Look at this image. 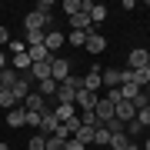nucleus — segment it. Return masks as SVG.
Here are the masks:
<instances>
[{
	"mask_svg": "<svg viewBox=\"0 0 150 150\" xmlns=\"http://www.w3.org/2000/svg\"><path fill=\"white\" fill-rule=\"evenodd\" d=\"M47 77H50V60H47V64H33L30 67V80H47Z\"/></svg>",
	"mask_w": 150,
	"mask_h": 150,
	"instance_id": "6ab92c4d",
	"label": "nucleus"
},
{
	"mask_svg": "<svg viewBox=\"0 0 150 150\" xmlns=\"http://www.w3.org/2000/svg\"><path fill=\"white\" fill-rule=\"evenodd\" d=\"M93 144H107V147H110V130H107V127H97V130H93Z\"/></svg>",
	"mask_w": 150,
	"mask_h": 150,
	"instance_id": "c756f323",
	"label": "nucleus"
},
{
	"mask_svg": "<svg viewBox=\"0 0 150 150\" xmlns=\"http://www.w3.org/2000/svg\"><path fill=\"white\" fill-rule=\"evenodd\" d=\"M4 67H10V57H7L4 50H0V70H4Z\"/></svg>",
	"mask_w": 150,
	"mask_h": 150,
	"instance_id": "58836bf2",
	"label": "nucleus"
},
{
	"mask_svg": "<svg viewBox=\"0 0 150 150\" xmlns=\"http://www.w3.org/2000/svg\"><path fill=\"white\" fill-rule=\"evenodd\" d=\"M64 40H67V37H64L60 30H47V37H43V47H47V54L54 57V50H57V47H60Z\"/></svg>",
	"mask_w": 150,
	"mask_h": 150,
	"instance_id": "f8f14e48",
	"label": "nucleus"
},
{
	"mask_svg": "<svg viewBox=\"0 0 150 150\" xmlns=\"http://www.w3.org/2000/svg\"><path fill=\"white\" fill-rule=\"evenodd\" d=\"M100 80H103V90L107 87H120V70H100Z\"/></svg>",
	"mask_w": 150,
	"mask_h": 150,
	"instance_id": "412c9836",
	"label": "nucleus"
},
{
	"mask_svg": "<svg viewBox=\"0 0 150 150\" xmlns=\"http://www.w3.org/2000/svg\"><path fill=\"white\" fill-rule=\"evenodd\" d=\"M147 70H150V67H147Z\"/></svg>",
	"mask_w": 150,
	"mask_h": 150,
	"instance_id": "c03bdc74",
	"label": "nucleus"
},
{
	"mask_svg": "<svg viewBox=\"0 0 150 150\" xmlns=\"http://www.w3.org/2000/svg\"><path fill=\"white\" fill-rule=\"evenodd\" d=\"M140 67H150V50L134 47L130 50V70H140Z\"/></svg>",
	"mask_w": 150,
	"mask_h": 150,
	"instance_id": "1a4fd4ad",
	"label": "nucleus"
},
{
	"mask_svg": "<svg viewBox=\"0 0 150 150\" xmlns=\"http://www.w3.org/2000/svg\"><path fill=\"white\" fill-rule=\"evenodd\" d=\"M83 90H90V93H100V90H103V80H100V67H90V74L83 77Z\"/></svg>",
	"mask_w": 150,
	"mask_h": 150,
	"instance_id": "6e6552de",
	"label": "nucleus"
},
{
	"mask_svg": "<svg viewBox=\"0 0 150 150\" xmlns=\"http://www.w3.org/2000/svg\"><path fill=\"white\" fill-rule=\"evenodd\" d=\"M27 150H47V137H43V134H33L27 140Z\"/></svg>",
	"mask_w": 150,
	"mask_h": 150,
	"instance_id": "a878e982",
	"label": "nucleus"
},
{
	"mask_svg": "<svg viewBox=\"0 0 150 150\" xmlns=\"http://www.w3.org/2000/svg\"><path fill=\"white\" fill-rule=\"evenodd\" d=\"M113 117L123 120V123H130V120L137 117V107H134L130 100H120V103H113Z\"/></svg>",
	"mask_w": 150,
	"mask_h": 150,
	"instance_id": "0eeeda50",
	"label": "nucleus"
},
{
	"mask_svg": "<svg viewBox=\"0 0 150 150\" xmlns=\"http://www.w3.org/2000/svg\"><path fill=\"white\" fill-rule=\"evenodd\" d=\"M110 147L113 150H127L130 147V137L127 134H110Z\"/></svg>",
	"mask_w": 150,
	"mask_h": 150,
	"instance_id": "393cba45",
	"label": "nucleus"
},
{
	"mask_svg": "<svg viewBox=\"0 0 150 150\" xmlns=\"http://www.w3.org/2000/svg\"><path fill=\"white\" fill-rule=\"evenodd\" d=\"M137 93H144L137 83H120V97H123V100H130V103H134V97H137Z\"/></svg>",
	"mask_w": 150,
	"mask_h": 150,
	"instance_id": "5701e85b",
	"label": "nucleus"
},
{
	"mask_svg": "<svg viewBox=\"0 0 150 150\" xmlns=\"http://www.w3.org/2000/svg\"><path fill=\"white\" fill-rule=\"evenodd\" d=\"M77 90H83V80L70 74L64 83L57 87V103H67V107H77Z\"/></svg>",
	"mask_w": 150,
	"mask_h": 150,
	"instance_id": "f257e3e1",
	"label": "nucleus"
},
{
	"mask_svg": "<svg viewBox=\"0 0 150 150\" xmlns=\"http://www.w3.org/2000/svg\"><path fill=\"white\" fill-rule=\"evenodd\" d=\"M27 123H30V127H40V123H43V113H27Z\"/></svg>",
	"mask_w": 150,
	"mask_h": 150,
	"instance_id": "e433bc0d",
	"label": "nucleus"
},
{
	"mask_svg": "<svg viewBox=\"0 0 150 150\" xmlns=\"http://www.w3.org/2000/svg\"><path fill=\"white\" fill-rule=\"evenodd\" d=\"M64 13H67V17L80 13V4H77V0H64Z\"/></svg>",
	"mask_w": 150,
	"mask_h": 150,
	"instance_id": "f704fd0d",
	"label": "nucleus"
},
{
	"mask_svg": "<svg viewBox=\"0 0 150 150\" xmlns=\"http://www.w3.org/2000/svg\"><path fill=\"white\" fill-rule=\"evenodd\" d=\"M93 130H97V127H83V123H80V130H77L74 137H77V140H80V144L87 147V144H93Z\"/></svg>",
	"mask_w": 150,
	"mask_h": 150,
	"instance_id": "b1692460",
	"label": "nucleus"
},
{
	"mask_svg": "<svg viewBox=\"0 0 150 150\" xmlns=\"http://www.w3.org/2000/svg\"><path fill=\"white\" fill-rule=\"evenodd\" d=\"M57 87H60V83L54 80V77H47V80L37 83V93H40V97H57Z\"/></svg>",
	"mask_w": 150,
	"mask_h": 150,
	"instance_id": "a211bd4d",
	"label": "nucleus"
},
{
	"mask_svg": "<svg viewBox=\"0 0 150 150\" xmlns=\"http://www.w3.org/2000/svg\"><path fill=\"white\" fill-rule=\"evenodd\" d=\"M93 113H97V120H100V127H103V123L113 117V103H107V100L100 97V100H97V107H93Z\"/></svg>",
	"mask_w": 150,
	"mask_h": 150,
	"instance_id": "ddd939ff",
	"label": "nucleus"
},
{
	"mask_svg": "<svg viewBox=\"0 0 150 150\" xmlns=\"http://www.w3.org/2000/svg\"><path fill=\"white\" fill-rule=\"evenodd\" d=\"M103 127H107L110 134H127V123H123V120H117V117H110L107 123H103Z\"/></svg>",
	"mask_w": 150,
	"mask_h": 150,
	"instance_id": "bb28decb",
	"label": "nucleus"
},
{
	"mask_svg": "<svg viewBox=\"0 0 150 150\" xmlns=\"http://www.w3.org/2000/svg\"><path fill=\"white\" fill-rule=\"evenodd\" d=\"M27 57L33 60V64H47V60H50V54H47L43 43H40V47H27Z\"/></svg>",
	"mask_w": 150,
	"mask_h": 150,
	"instance_id": "aec40b11",
	"label": "nucleus"
},
{
	"mask_svg": "<svg viewBox=\"0 0 150 150\" xmlns=\"http://www.w3.org/2000/svg\"><path fill=\"white\" fill-rule=\"evenodd\" d=\"M140 150H150V140H144V147H140Z\"/></svg>",
	"mask_w": 150,
	"mask_h": 150,
	"instance_id": "a19ab883",
	"label": "nucleus"
},
{
	"mask_svg": "<svg viewBox=\"0 0 150 150\" xmlns=\"http://www.w3.org/2000/svg\"><path fill=\"white\" fill-rule=\"evenodd\" d=\"M50 77H54L57 83H64L67 77H70V60H64V57H50Z\"/></svg>",
	"mask_w": 150,
	"mask_h": 150,
	"instance_id": "7ed1b4c3",
	"label": "nucleus"
},
{
	"mask_svg": "<svg viewBox=\"0 0 150 150\" xmlns=\"http://www.w3.org/2000/svg\"><path fill=\"white\" fill-rule=\"evenodd\" d=\"M7 123H10L13 130H17V127H23V123H27V110H23V107H13L10 113H7Z\"/></svg>",
	"mask_w": 150,
	"mask_h": 150,
	"instance_id": "f3484780",
	"label": "nucleus"
},
{
	"mask_svg": "<svg viewBox=\"0 0 150 150\" xmlns=\"http://www.w3.org/2000/svg\"><path fill=\"white\" fill-rule=\"evenodd\" d=\"M43 37H47L43 30H27V47H40V43H43Z\"/></svg>",
	"mask_w": 150,
	"mask_h": 150,
	"instance_id": "c85d7f7f",
	"label": "nucleus"
},
{
	"mask_svg": "<svg viewBox=\"0 0 150 150\" xmlns=\"http://www.w3.org/2000/svg\"><path fill=\"white\" fill-rule=\"evenodd\" d=\"M83 47H87V54H103V50H107V37H100V33H97V30H90V33H87V43H83Z\"/></svg>",
	"mask_w": 150,
	"mask_h": 150,
	"instance_id": "423d86ee",
	"label": "nucleus"
},
{
	"mask_svg": "<svg viewBox=\"0 0 150 150\" xmlns=\"http://www.w3.org/2000/svg\"><path fill=\"white\" fill-rule=\"evenodd\" d=\"M147 107H150V87H147Z\"/></svg>",
	"mask_w": 150,
	"mask_h": 150,
	"instance_id": "79ce46f5",
	"label": "nucleus"
},
{
	"mask_svg": "<svg viewBox=\"0 0 150 150\" xmlns=\"http://www.w3.org/2000/svg\"><path fill=\"white\" fill-rule=\"evenodd\" d=\"M47 150H67V140H60V137H47Z\"/></svg>",
	"mask_w": 150,
	"mask_h": 150,
	"instance_id": "473e14b6",
	"label": "nucleus"
},
{
	"mask_svg": "<svg viewBox=\"0 0 150 150\" xmlns=\"http://www.w3.org/2000/svg\"><path fill=\"white\" fill-rule=\"evenodd\" d=\"M80 123H83V127H100V120H97L93 110H80Z\"/></svg>",
	"mask_w": 150,
	"mask_h": 150,
	"instance_id": "cd10ccee",
	"label": "nucleus"
},
{
	"mask_svg": "<svg viewBox=\"0 0 150 150\" xmlns=\"http://www.w3.org/2000/svg\"><path fill=\"white\" fill-rule=\"evenodd\" d=\"M57 127H60V120L54 117V110H47V113H43V123H40V134H43V137H54Z\"/></svg>",
	"mask_w": 150,
	"mask_h": 150,
	"instance_id": "9b49d317",
	"label": "nucleus"
},
{
	"mask_svg": "<svg viewBox=\"0 0 150 150\" xmlns=\"http://www.w3.org/2000/svg\"><path fill=\"white\" fill-rule=\"evenodd\" d=\"M23 27L27 30H54V17H43V13H37V10H30L27 17H23Z\"/></svg>",
	"mask_w": 150,
	"mask_h": 150,
	"instance_id": "f03ea898",
	"label": "nucleus"
},
{
	"mask_svg": "<svg viewBox=\"0 0 150 150\" xmlns=\"http://www.w3.org/2000/svg\"><path fill=\"white\" fill-rule=\"evenodd\" d=\"M10 40V33H7V27H0V43H7Z\"/></svg>",
	"mask_w": 150,
	"mask_h": 150,
	"instance_id": "ea45409f",
	"label": "nucleus"
},
{
	"mask_svg": "<svg viewBox=\"0 0 150 150\" xmlns=\"http://www.w3.org/2000/svg\"><path fill=\"white\" fill-rule=\"evenodd\" d=\"M23 110H27V113H47L50 107H47V100H43L37 90H30V93H27V100H23Z\"/></svg>",
	"mask_w": 150,
	"mask_h": 150,
	"instance_id": "39448f33",
	"label": "nucleus"
},
{
	"mask_svg": "<svg viewBox=\"0 0 150 150\" xmlns=\"http://www.w3.org/2000/svg\"><path fill=\"white\" fill-rule=\"evenodd\" d=\"M50 7H54V4H50V0H40V4H37V13H43V17H50Z\"/></svg>",
	"mask_w": 150,
	"mask_h": 150,
	"instance_id": "c9c22d12",
	"label": "nucleus"
},
{
	"mask_svg": "<svg viewBox=\"0 0 150 150\" xmlns=\"http://www.w3.org/2000/svg\"><path fill=\"white\" fill-rule=\"evenodd\" d=\"M0 107H4V110H13L17 107V100H13L10 90H0Z\"/></svg>",
	"mask_w": 150,
	"mask_h": 150,
	"instance_id": "7c9ffc66",
	"label": "nucleus"
},
{
	"mask_svg": "<svg viewBox=\"0 0 150 150\" xmlns=\"http://www.w3.org/2000/svg\"><path fill=\"white\" fill-rule=\"evenodd\" d=\"M67 150H87V147H83L77 137H70V140H67Z\"/></svg>",
	"mask_w": 150,
	"mask_h": 150,
	"instance_id": "4c0bfd02",
	"label": "nucleus"
},
{
	"mask_svg": "<svg viewBox=\"0 0 150 150\" xmlns=\"http://www.w3.org/2000/svg\"><path fill=\"white\" fill-rule=\"evenodd\" d=\"M30 74H20V77H17V83L10 87V93H13V100L17 103H23V100H27V93H30Z\"/></svg>",
	"mask_w": 150,
	"mask_h": 150,
	"instance_id": "20e7f679",
	"label": "nucleus"
},
{
	"mask_svg": "<svg viewBox=\"0 0 150 150\" xmlns=\"http://www.w3.org/2000/svg\"><path fill=\"white\" fill-rule=\"evenodd\" d=\"M134 83L140 87V90H147V87H150V70H147V67H140V70H134Z\"/></svg>",
	"mask_w": 150,
	"mask_h": 150,
	"instance_id": "4be33fe9",
	"label": "nucleus"
},
{
	"mask_svg": "<svg viewBox=\"0 0 150 150\" xmlns=\"http://www.w3.org/2000/svg\"><path fill=\"white\" fill-rule=\"evenodd\" d=\"M17 77H20V74H17L13 67H4V70H0V90H10V87L17 83Z\"/></svg>",
	"mask_w": 150,
	"mask_h": 150,
	"instance_id": "dca6fc26",
	"label": "nucleus"
},
{
	"mask_svg": "<svg viewBox=\"0 0 150 150\" xmlns=\"http://www.w3.org/2000/svg\"><path fill=\"white\" fill-rule=\"evenodd\" d=\"M0 150H10V147H7V144H0Z\"/></svg>",
	"mask_w": 150,
	"mask_h": 150,
	"instance_id": "37998d69",
	"label": "nucleus"
},
{
	"mask_svg": "<svg viewBox=\"0 0 150 150\" xmlns=\"http://www.w3.org/2000/svg\"><path fill=\"white\" fill-rule=\"evenodd\" d=\"M97 100H100V93H90V90H77V107L80 110H93Z\"/></svg>",
	"mask_w": 150,
	"mask_h": 150,
	"instance_id": "9d476101",
	"label": "nucleus"
},
{
	"mask_svg": "<svg viewBox=\"0 0 150 150\" xmlns=\"http://www.w3.org/2000/svg\"><path fill=\"white\" fill-rule=\"evenodd\" d=\"M54 117H57L60 123H70V120L77 117V107H67V103H57V107H54Z\"/></svg>",
	"mask_w": 150,
	"mask_h": 150,
	"instance_id": "2eb2a0df",
	"label": "nucleus"
},
{
	"mask_svg": "<svg viewBox=\"0 0 150 150\" xmlns=\"http://www.w3.org/2000/svg\"><path fill=\"white\" fill-rule=\"evenodd\" d=\"M70 43H74V47H83V43H87V33L83 30H70V37H67Z\"/></svg>",
	"mask_w": 150,
	"mask_h": 150,
	"instance_id": "2f4dec72",
	"label": "nucleus"
},
{
	"mask_svg": "<svg viewBox=\"0 0 150 150\" xmlns=\"http://www.w3.org/2000/svg\"><path fill=\"white\" fill-rule=\"evenodd\" d=\"M140 127H150V107H144V110H137V117H134Z\"/></svg>",
	"mask_w": 150,
	"mask_h": 150,
	"instance_id": "72a5a7b5",
	"label": "nucleus"
},
{
	"mask_svg": "<svg viewBox=\"0 0 150 150\" xmlns=\"http://www.w3.org/2000/svg\"><path fill=\"white\" fill-rule=\"evenodd\" d=\"M10 67L17 70V74H30V67H33V60H30L27 54H13V57H10Z\"/></svg>",
	"mask_w": 150,
	"mask_h": 150,
	"instance_id": "4468645a",
	"label": "nucleus"
}]
</instances>
